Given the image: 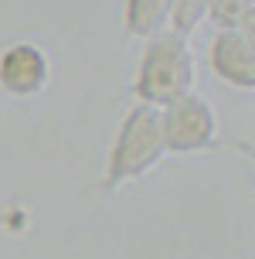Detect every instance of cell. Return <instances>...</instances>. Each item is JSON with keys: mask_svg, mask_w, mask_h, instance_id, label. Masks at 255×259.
<instances>
[{"mask_svg": "<svg viewBox=\"0 0 255 259\" xmlns=\"http://www.w3.org/2000/svg\"><path fill=\"white\" fill-rule=\"evenodd\" d=\"M164 157L167 143H164V126H160V109L146 103H133L119 123V130H116L113 143H109L99 191L109 194L126 188V184L143 181Z\"/></svg>", "mask_w": 255, "mask_h": 259, "instance_id": "cell-1", "label": "cell"}, {"mask_svg": "<svg viewBox=\"0 0 255 259\" xmlns=\"http://www.w3.org/2000/svg\"><path fill=\"white\" fill-rule=\"evenodd\" d=\"M194 82H197V58H194L191 38L177 31H160L146 38L133 75L136 103L164 109L167 103L194 92Z\"/></svg>", "mask_w": 255, "mask_h": 259, "instance_id": "cell-2", "label": "cell"}, {"mask_svg": "<svg viewBox=\"0 0 255 259\" xmlns=\"http://www.w3.org/2000/svg\"><path fill=\"white\" fill-rule=\"evenodd\" d=\"M160 126H164L167 154L191 157L215 150L221 137V119H218L215 103L201 92H187L160 109Z\"/></svg>", "mask_w": 255, "mask_h": 259, "instance_id": "cell-3", "label": "cell"}, {"mask_svg": "<svg viewBox=\"0 0 255 259\" xmlns=\"http://www.w3.org/2000/svg\"><path fill=\"white\" fill-rule=\"evenodd\" d=\"M55 65L44 45L14 41L0 48V92L11 99H34L51 85Z\"/></svg>", "mask_w": 255, "mask_h": 259, "instance_id": "cell-4", "label": "cell"}, {"mask_svg": "<svg viewBox=\"0 0 255 259\" xmlns=\"http://www.w3.org/2000/svg\"><path fill=\"white\" fill-rule=\"evenodd\" d=\"M208 65L225 85L255 92V45L238 27H218L215 31L211 48H208Z\"/></svg>", "mask_w": 255, "mask_h": 259, "instance_id": "cell-5", "label": "cell"}, {"mask_svg": "<svg viewBox=\"0 0 255 259\" xmlns=\"http://www.w3.org/2000/svg\"><path fill=\"white\" fill-rule=\"evenodd\" d=\"M174 0H123V31L129 38H153L160 31H170Z\"/></svg>", "mask_w": 255, "mask_h": 259, "instance_id": "cell-6", "label": "cell"}, {"mask_svg": "<svg viewBox=\"0 0 255 259\" xmlns=\"http://www.w3.org/2000/svg\"><path fill=\"white\" fill-rule=\"evenodd\" d=\"M211 0H174V14H170V31H177L184 38H191L194 31L208 21Z\"/></svg>", "mask_w": 255, "mask_h": 259, "instance_id": "cell-7", "label": "cell"}, {"mask_svg": "<svg viewBox=\"0 0 255 259\" xmlns=\"http://www.w3.org/2000/svg\"><path fill=\"white\" fill-rule=\"evenodd\" d=\"M255 7V0H211L208 21L215 27H238L242 17Z\"/></svg>", "mask_w": 255, "mask_h": 259, "instance_id": "cell-8", "label": "cell"}, {"mask_svg": "<svg viewBox=\"0 0 255 259\" xmlns=\"http://www.w3.org/2000/svg\"><path fill=\"white\" fill-rule=\"evenodd\" d=\"M238 31H242L245 38H248V41L255 45V7H252V11H248V14L242 17V24H238Z\"/></svg>", "mask_w": 255, "mask_h": 259, "instance_id": "cell-9", "label": "cell"}, {"mask_svg": "<svg viewBox=\"0 0 255 259\" xmlns=\"http://www.w3.org/2000/svg\"><path fill=\"white\" fill-rule=\"evenodd\" d=\"M238 147H242L245 154H248V160H252V167H255V147H248V143H238Z\"/></svg>", "mask_w": 255, "mask_h": 259, "instance_id": "cell-10", "label": "cell"}]
</instances>
